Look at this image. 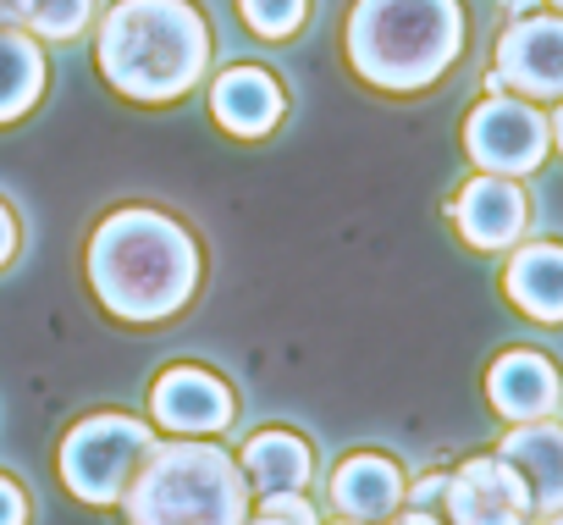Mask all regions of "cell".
Masks as SVG:
<instances>
[{"label":"cell","instance_id":"6da1fadb","mask_svg":"<svg viewBox=\"0 0 563 525\" xmlns=\"http://www.w3.org/2000/svg\"><path fill=\"white\" fill-rule=\"evenodd\" d=\"M89 288L117 321L183 316L199 294V243L161 210H111L89 238Z\"/></svg>","mask_w":563,"mask_h":525},{"label":"cell","instance_id":"7a4b0ae2","mask_svg":"<svg viewBox=\"0 0 563 525\" xmlns=\"http://www.w3.org/2000/svg\"><path fill=\"white\" fill-rule=\"evenodd\" d=\"M210 29L188 0H117L100 23V73L128 100H177L205 78Z\"/></svg>","mask_w":563,"mask_h":525},{"label":"cell","instance_id":"3957f363","mask_svg":"<svg viewBox=\"0 0 563 525\" xmlns=\"http://www.w3.org/2000/svg\"><path fill=\"white\" fill-rule=\"evenodd\" d=\"M343 45L365 84L415 95L459 62L464 12L459 0H360Z\"/></svg>","mask_w":563,"mask_h":525},{"label":"cell","instance_id":"277c9868","mask_svg":"<svg viewBox=\"0 0 563 525\" xmlns=\"http://www.w3.org/2000/svg\"><path fill=\"white\" fill-rule=\"evenodd\" d=\"M128 525H249V486L216 442H155L122 492Z\"/></svg>","mask_w":563,"mask_h":525},{"label":"cell","instance_id":"5b68a950","mask_svg":"<svg viewBox=\"0 0 563 525\" xmlns=\"http://www.w3.org/2000/svg\"><path fill=\"white\" fill-rule=\"evenodd\" d=\"M155 453V431L133 415H84L67 437H62V453H56V470H62V486L89 503V508H106V503H122V492L133 486L139 464Z\"/></svg>","mask_w":563,"mask_h":525},{"label":"cell","instance_id":"8992f818","mask_svg":"<svg viewBox=\"0 0 563 525\" xmlns=\"http://www.w3.org/2000/svg\"><path fill=\"white\" fill-rule=\"evenodd\" d=\"M547 117H536L525 100H508V95H492L470 111L464 122V150L481 172L492 177H525L547 161Z\"/></svg>","mask_w":563,"mask_h":525},{"label":"cell","instance_id":"52a82bcc","mask_svg":"<svg viewBox=\"0 0 563 525\" xmlns=\"http://www.w3.org/2000/svg\"><path fill=\"white\" fill-rule=\"evenodd\" d=\"M486 89L563 100V18H514L497 40V67Z\"/></svg>","mask_w":563,"mask_h":525},{"label":"cell","instance_id":"ba28073f","mask_svg":"<svg viewBox=\"0 0 563 525\" xmlns=\"http://www.w3.org/2000/svg\"><path fill=\"white\" fill-rule=\"evenodd\" d=\"M232 415H238L232 387H227L216 371H205V365H172V371H161L155 387H150V420H155L161 431L216 437V431L232 426Z\"/></svg>","mask_w":563,"mask_h":525},{"label":"cell","instance_id":"9c48e42d","mask_svg":"<svg viewBox=\"0 0 563 525\" xmlns=\"http://www.w3.org/2000/svg\"><path fill=\"white\" fill-rule=\"evenodd\" d=\"M448 519L453 525H525L530 514V486L519 481V470L508 459H464L448 475Z\"/></svg>","mask_w":563,"mask_h":525},{"label":"cell","instance_id":"30bf717a","mask_svg":"<svg viewBox=\"0 0 563 525\" xmlns=\"http://www.w3.org/2000/svg\"><path fill=\"white\" fill-rule=\"evenodd\" d=\"M525 221H530V199H525V188L514 177H492V172L486 177H470L459 188V199H453V227L475 249H508V243H519Z\"/></svg>","mask_w":563,"mask_h":525},{"label":"cell","instance_id":"8fae6325","mask_svg":"<svg viewBox=\"0 0 563 525\" xmlns=\"http://www.w3.org/2000/svg\"><path fill=\"white\" fill-rule=\"evenodd\" d=\"M486 398L503 420L525 426V420H552L563 387H558V365L536 349H508L492 371H486Z\"/></svg>","mask_w":563,"mask_h":525},{"label":"cell","instance_id":"7c38bea8","mask_svg":"<svg viewBox=\"0 0 563 525\" xmlns=\"http://www.w3.org/2000/svg\"><path fill=\"white\" fill-rule=\"evenodd\" d=\"M332 508L343 514V519H360V525H371V519H393V508L409 497V481H404V470L393 464V459H382V453H349L338 470H332Z\"/></svg>","mask_w":563,"mask_h":525},{"label":"cell","instance_id":"4fadbf2b","mask_svg":"<svg viewBox=\"0 0 563 525\" xmlns=\"http://www.w3.org/2000/svg\"><path fill=\"white\" fill-rule=\"evenodd\" d=\"M519 481L530 486V514H558L563 508V426L552 420H525L503 437V453Z\"/></svg>","mask_w":563,"mask_h":525},{"label":"cell","instance_id":"5bb4252c","mask_svg":"<svg viewBox=\"0 0 563 525\" xmlns=\"http://www.w3.org/2000/svg\"><path fill=\"white\" fill-rule=\"evenodd\" d=\"M210 111L227 133L238 139H260L282 122V111H288V100H282V84L260 67H227L210 89Z\"/></svg>","mask_w":563,"mask_h":525},{"label":"cell","instance_id":"9a60e30c","mask_svg":"<svg viewBox=\"0 0 563 525\" xmlns=\"http://www.w3.org/2000/svg\"><path fill=\"white\" fill-rule=\"evenodd\" d=\"M310 442L299 437V431H282V426H271V431H254L249 442H243V453H238V470H243V486L249 492H305V481H310Z\"/></svg>","mask_w":563,"mask_h":525},{"label":"cell","instance_id":"2e32d148","mask_svg":"<svg viewBox=\"0 0 563 525\" xmlns=\"http://www.w3.org/2000/svg\"><path fill=\"white\" fill-rule=\"evenodd\" d=\"M503 288L530 321H563V243H525L508 260Z\"/></svg>","mask_w":563,"mask_h":525},{"label":"cell","instance_id":"e0dca14e","mask_svg":"<svg viewBox=\"0 0 563 525\" xmlns=\"http://www.w3.org/2000/svg\"><path fill=\"white\" fill-rule=\"evenodd\" d=\"M45 95V56L29 34L0 29V122H18Z\"/></svg>","mask_w":563,"mask_h":525},{"label":"cell","instance_id":"ac0fdd59","mask_svg":"<svg viewBox=\"0 0 563 525\" xmlns=\"http://www.w3.org/2000/svg\"><path fill=\"white\" fill-rule=\"evenodd\" d=\"M95 18V0H29V29L40 40H78Z\"/></svg>","mask_w":563,"mask_h":525},{"label":"cell","instance_id":"d6986e66","mask_svg":"<svg viewBox=\"0 0 563 525\" xmlns=\"http://www.w3.org/2000/svg\"><path fill=\"white\" fill-rule=\"evenodd\" d=\"M238 12L254 34L265 40H288L305 18H310V0H238Z\"/></svg>","mask_w":563,"mask_h":525},{"label":"cell","instance_id":"ffe728a7","mask_svg":"<svg viewBox=\"0 0 563 525\" xmlns=\"http://www.w3.org/2000/svg\"><path fill=\"white\" fill-rule=\"evenodd\" d=\"M249 525H321V519H316V508H310L305 492H265L260 497V514Z\"/></svg>","mask_w":563,"mask_h":525},{"label":"cell","instance_id":"44dd1931","mask_svg":"<svg viewBox=\"0 0 563 525\" xmlns=\"http://www.w3.org/2000/svg\"><path fill=\"white\" fill-rule=\"evenodd\" d=\"M0 525H29V497L12 475H0Z\"/></svg>","mask_w":563,"mask_h":525},{"label":"cell","instance_id":"7402d4cb","mask_svg":"<svg viewBox=\"0 0 563 525\" xmlns=\"http://www.w3.org/2000/svg\"><path fill=\"white\" fill-rule=\"evenodd\" d=\"M442 492H448V475H420V481L409 486V503H415V508H431V503H442Z\"/></svg>","mask_w":563,"mask_h":525},{"label":"cell","instance_id":"603a6c76","mask_svg":"<svg viewBox=\"0 0 563 525\" xmlns=\"http://www.w3.org/2000/svg\"><path fill=\"white\" fill-rule=\"evenodd\" d=\"M18 254V216H12V205L0 199V266Z\"/></svg>","mask_w":563,"mask_h":525},{"label":"cell","instance_id":"cb8c5ba5","mask_svg":"<svg viewBox=\"0 0 563 525\" xmlns=\"http://www.w3.org/2000/svg\"><path fill=\"white\" fill-rule=\"evenodd\" d=\"M29 18V0H0V29H18Z\"/></svg>","mask_w":563,"mask_h":525},{"label":"cell","instance_id":"d4e9b609","mask_svg":"<svg viewBox=\"0 0 563 525\" xmlns=\"http://www.w3.org/2000/svg\"><path fill=\"white\" fill-rule=\"evenodd\" d=\"M398 525H442V519H437V514H431V508H409V514H404V519H398Z\"/></svg>","mask_w":563,"mask_h":525},{"label":"cell","instance_id":"484cf974","mask_svg":"<svg viewBox=\"0 0 563 525\" xmlns=\"http://www.w3.org/2000/svg\"><path fill=\"white\" fill-rule=\"evenodd\" d=\"M552 139H558V150H563V111L552 117Z\"/></svg>","mask_w":563,"mask_h":525},{"label":"cell","instance_id":"4316f807","mask_svg":"<svg viewBox=\"0 0 563 525\" xmlns=\"http://www.w3.org/2000/svg\"><path fill=\"white\" fill-rule=\"evenodd\" d=\"M547 525H563V508H558V514H552V519H547Z\"/></svg>","mask_w":563,"mask_h":525},{"label":"cell","instance_id":"83f0119b","mask_svg":"<svg viewBox=\"0 0 563 525\" xmlns=\"http://www.w3.org/2000/svg\"><path fill=\"white\" fill-rule=\"evenodd\" d=\"M338 525H360V519H343V514H338Z\"/></svg>","mask_w":563,"mask_h":525},{"label":"cell","instance_id":"f1b7e54d","mask_svg":"<svg viewBox=\"0 0 563 525\" xmlns=\"http://www.w3.org/2000/svg\"><path fill=\"white\" fill-rule=\"evenodd\" d=\"M552 7H558V12H563V0H552Z\"/></svg>","mask_w":563,"mask_h":525}]
</instances>
